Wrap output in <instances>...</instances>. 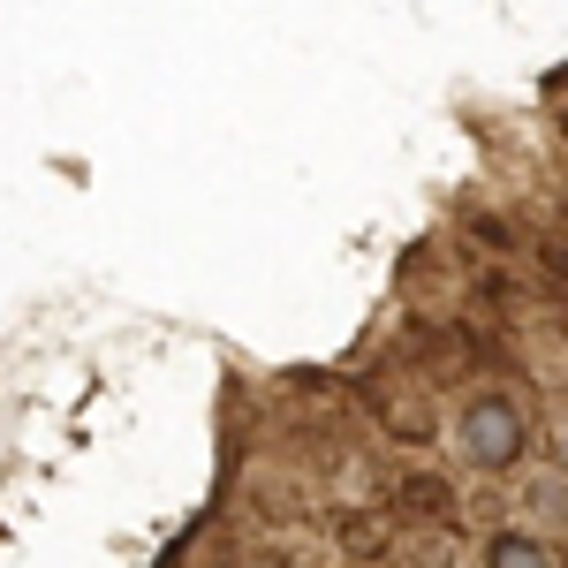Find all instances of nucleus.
Masks as SVG:
<instances>
[{
    "instance_id": "1",
    "label": "nucleus",
    "mask_w": 568,
    "mask_h": 568,
    "mask_svg": "<svg viewBox=\"0 0 568 568\" xmlns=\"http://www.w3.org/2000/svg\"><path fill=\"white\" fill-rule=\"evenodd\" d=\"M463 447L478 455L485 470L516 463V455H524V425H516V409H508V402H478V409L463 417Z\"/></svg>"
},
{
    "instance_id": "2",
    "label": "nucleus",
    "mask_w": 568,
    "mask_h": 568,
    "mask_svg": "<svg viewBox=\"0 0 568 568\" xmlns=\"http://www.w3.org/2000/svg\"><path fill=\"white\" fill-rule=\"evenodd\" d=\"M493 568H554L530 538H493Z\"/></svg>"
}]
</instances>
